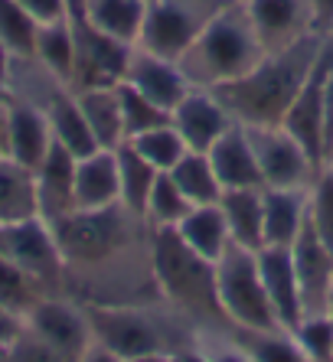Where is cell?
I'll return each instance as SVG.
<instances>
[{"label":"cell","mask_w":333,"mask_h":362,"mask_svg":"<svg viewBox=\"0 0 333 362\" xmlns=\"http://www.w3.org/2000/svg\"><path fill=\"white\" fill-rule=\"evenodd\" d=\"M50 228L66 262V294H72L82 284L92 287L98 274L101 284L95 287L92 300H101V294H108L111 284H128L131 294L141 287L131 278V268H121V264L150 262L147 222L125 209L121 202L108 209H75L52 222Z\"/></svg>","instance_id":"cell-1"},{"label":"cell","mask_w":333,"mask_h":362,"mask_svg":"<svg viewBox=\"0 0 333 362\" xmlns=\"http://www.w3.org/2000/svg\"><path fill=\"white\" fill-rule=\"evenodd\" d=\"M324 40V33H310L294 46L265 52L259 66L249 69L235 82L213 88V95L222 101L229 118L239 121V124H281L294 95L300 92L307 72L314 69Z\"/></svg>","instance_id":"cell-2"},{"label":"cell","mask_w":333,"mask_h":362,"mask_svg":"<svg viewBox=\"0 0 333 362\" xmlns=\"http://www.w3.org/2000/svg\"><path fill=\"white\" fill-rule=\"evenodd\" d=\"M150 274L157 297L193 323L229 327L216 294V264L196 255L174 226H147Z\"/></svg>","instance_id":"cell-3"},{"label":"cell","mask_w":333,"mask_h":362,"mask_svg":"<svg viewBox=\"0 0 333 362\" xmlns=\"http://www.w3.org/2000/svg\"><path fill=\"white\" fill-rule=\"evenodd\" d=\"M261 56H265V46L242 7V0H225L206 20L200 36L193 40V46L180 56L176 66L184 69L193 88L213 92L219 85L235 82L249 69H255Z\"/></svg>","instance_id":"cell-4"},{"label":"cell","mask_w":333,"mask_h":362,"mask_svg":"<svg viewBox=\"0 0 333 362\" xmlns=\"http://www.w3.org/2000/svg\"><path fill=\"white\" fill-rule=\"evenodd\" d=\"M85 323L92 333V343L105 346L118 359H137V356L150 353H180L193 343H180L166 333V320L176 317V310H170V317H160L150 303H82ZM184 317V313H180Z\"/></svg>","instance_id":"cell-5"},{"label":"cell","mask_w":333,"mask_h":362,"mask_svg":"<svg viewBox=\"0 0 333 362\" xmlns=\"http://www.w3.org/2000/svg\"><path fill=\"white\" fill-rule=\"evenodd\" d=\"M216 294L229 327L278 329L275 307L265 294L259 271V255L239 242H229L216 258Z\"/></svg>","instance_id":"cell-6"},{"label":"cell","mask_w":333,"mask_h":362,"mask_svg":"<svg viewBox=\"0 0 333 362\" xmlns=\"http://www.w3.org/2000/svg\"><path fill=\"white\" fill-rule=\"evenodd\" d=\"M66 20L72 26L75 42V69H72V92L98 88V85H118L125 78V66L134 46L108 36L105 30L89 20L82 0H66Z\"/></svg>","instance_id":"cell-7"},{"label":"cell","mask_w":333,"mask_h":362,"mask_svg":"<svg viewBox=\"0 0 333 362\" xmlns=\"http://www.w3.org/2000/svg\"><path fill=\"white\" fill-rule=\"evenodd\" d=\"M222 4L225 0H147L141 36L134 46L180 62V56L190 49L206 20Z\"/></svg>","instance_id":"cell-8"},{"label":"cell","mask_w":333,"mask_h":362,"mask_svg":"<svg viewBox=\"0 0 333 362\" xmlns=\"http://www.w3.org/2000/svg\"><path fill=\"white\" fill-rule=\"evenodd\" d=\"M0 258L23 268L50 294H66V262H62L50 222H43L40 216L13 222V226H0Z\"/></svg>","instance_id":"cell-9"},{"label":"cell","mask_w":333,"mask_h":362,"mask_svg":"<svg viewBox=\"0 0 333 362\" xmlns=\"http://www.w3.org/2000/svg\"><path fill=\"white\" fill-rule=\"evenodd\" d=\"M242 127H245V134L252 141V151H255L265 186L307 189L317 180V173L324 170L281 124H242Z\"/></svg>","instance_id":"cell-10"},{"label":"cell","mask_w":333,"mask_h":362,"mask_svg":"<svg viewBox=\"0 0 333 362\" xmlns=\"http://www.w3.org/2000/svg\"><path fill=\"white\" fill-rule=\"evenodd\" d=\"M333 62V36H327L324 46H320V56H317L314 69L307 72L300 92L294 95L291 108L284 115L281 127L294 141L304 147V151L314 157L320 167L327 163V118H324V82H327V69Z\"/></svg>","instance_id":"cell-11"},{"label":"cell","mask_w":333,"mask_h":362,"mask_svg":"<svg viewBox=\"0 0 333 362\" xmlns=\"http://www.w3.org/2000/svg\"><path fill=\"white\" fill-rule=\"evenodd\" d=\"M26 327L33 329L46 346H52L66 362H79L82 353L89 349V343H92L82 303L66 294L43 297L26 317Z\"/></svg>","instance_id":"cell-12"},{"label":"cell","mask_w":333,"mask_h":362,"mask_svg":"<svg viewBox=\"0 0 333 362\" xmlns=\"http://www.w3.org/2000/svg\"><path fill=\"white\" fill-rule=\"evenodd\" d=\"M265 52L294 46L310 33H320L307 0H242Z\"/></svg>","instance_id":"cell-13"},{"label":"cell","mask_w":333,"mask_h":362,"mask_svg":"<svg viewBox=\"0 0 333 362\" xmlns=\"http://www.w3.org/2000/svg\"><path fill=\"white\" fill-rule=\"evenodd\" d=\"M7 88V85H4ZM52 131L36 101L7 88V157L36 170L46 151L52 147Z\"/></svg>","instance_id":"cell-14"},{"label":"cell","mask_w":333,"mask_h":362,"mask_svg":"<svg viewBox=\"0 0 333 362\" xmlns=\"http://www.w3.org/2000/svg\"><path fill=\"white\" fill-rule=\"evenodd\" d=\"M121 82L134 85L144 98H150L164 111H174L176 105L184 101V95L193 88V85L186 82L184 69L176 66L174 59L154 56V52L141 49V46H134L131 56H128L125 78H121Z\"/></svg>","instance_id":"cell-15"},{"label":"cell","mask_w":333,"mask_h":362,"mask_svg":"<svg viewBox=\"0 0 333 362\" xmlns=\"http://www.w3.org/2000/svg\"><path fill=\"white\" fill-rule=\"evenodd\" d=\"M291 258H294V271H298L304 317L327 313V291H330V281H333V255L327 252L324 242L310 228V219L304 222V228L291 242Z\"/></svg>","instance_id":"cell-16"},{"label":"cell","mask_w":333,"mask_h":362,"mask_svg":"<svg viewBox=\"0 0 333 362\" xmlns=\"http://www.w3.org/2000/svg\"><path fill=\"white\" fill-rule=\"evenodd\" d=\"M170 124L176 127V134L184 137L186 151H203L206 153L219 137L232 127L229 111L222 108V101L206 88H190L184 101L170 111Z\"/></svg>","instance_id":"cell-17"},{"label":"cell","mask_w":333,"mask_h":362,"mask_svg":"<svg viewBox=\"0 0 333 362\" xmlns=\"http://www.w3.org/2000/svg\"><path fill=\"white\" fill-rule=\"evenodd\" d=\"M255 255H259L261 284H265V294L275 307L278 323L284 329H294L304 317V307H300V287L291 258V245H261Z\"/></svg>","instance_id":"cell-18"},{"label":"cell","mask_w":333,"mask_h":362,"mask_svg":"<svg viewBox=\"0 0 333 362\" xmlns=\"http://www.w3.org/2000/svg\"><path fill=\"white\" fill-rule=\"evenodd\" d=\"M75 157L72 151H66L59 141H52V147L46 151V157L40 160L36 173V196H40V219L43 222H59L62 216L75 212Z\"/></svg>","instance_id":"cell-19"},{"label":"cell","mask_w":333,"mask_h":362,"mask_svg":"<svg viewBox=\"0 0 333 362\" xmlns=\"http://www.w3.org/2000/svg\"><path fill=\"white\" fill-rule=\"evenodd\" d=\"M206 157H209V163H213V170H216L222 189H252V186H265L261 183L259 160H255V151H252V141L239 121H232V127L209 147Z\"/></svg>","instance_id":"cell-20"},{"label":"cell","mask_w":333,"mask_h":362,"mask_svg":"<svg viewBox=\"0 0 333 362\" xmlns=\"http://www.w3.org/2000/svg\"><path fill=\"white\" fill-rule=\"evenodd\" d=\"M121 202L118 186V157L115 151L85 153L75 160V209H108Z\"/></svg>","instance_id":"cell-21"},{"label":"cell","mask_w":333,"mask_h":362,"mask_svg":"<svg viewBox=\"0 0 333 362\" xmlns=\"http://www.w3.org/2000/svg\"><path fill=\"white\" fill-rule=\"evenodd\" d=\"M307 189L291 186H261V212H265V245H291L307 222Z\"/></svg>","instance_id":"cell-22"},{"label":"cell","mask_w":333,"mask_h":362,"mask_svg":"<svg viewBox=\"0 0 333 362\" xmlns=\"http://www.w3.org/2000/svg\"><path fill=\"white\" fill-rule=\"evenodd\" d=\"M36 216H40L36 173L7 153H0V226H13Z\"/></svg>","instance_id":"cell-23"},{"label":"cell","mask_w":333,"mask_h":362,"mask_svg":"<svg viewBox=\"0 0 333 362\" xmlns=\"http://www.w3.org/2000/svg\"><path fill=\"white\" fill-rule=\"evenodd\" d=\"M219 209L225 216L232 242L259 252L265 245V212H261V186L252 189H222Z\"/></svg>","instance_id":"cell-24"},{"label":"cell","mask_w":333,"mask_h":362,"mask_svg":"<svg viewBox=\"0 0 333 362\" xmlns=\"http://www.w3.org/2000/svg\"><path fill=\"white\" fill-rule=\"evenodd\" d=\"M79 108L85 115V124L92 131L95 144L105 151H115L128 141L125 137V121H121V105H118L115 85H98V88H82L75 92Z\"/></svg>","instance_id":"cell-25"},{"label":"cell","mask_w":333,"mask_h":362,"mask_svg":"<svg viewBox=\"0 0 333 362\" xmlns=\"http://www.w3.org/2000/svg\"><path fill=\"white\" fill-rule=\"evenodd\" d=\"M176 232L190 245L196 255H203L206 262L216 264V258L225 252V245L232 242L229 235V226H225V216L219 209V202H206V206H193L184 219L176 222Z\"/></svg>","instance_id":"cell-26"},{"label":"cell","mask_w":333,"mask_h":362,"mask_svg":"<svg viewBox=\"0 0 333 362\" xmlns=\"http://www.w3.org/2000/svg\"><path fill=\"white\" fill-rule=\"evenodd\" d=\"M225 337L239 346L252 362H310L300 349L291 329H249V327H225Z\"/></svg>","instance_id":"cell-27"},{"label":"cell","mask_w":333,"mask_h":362,"mask_svg":"<svg viewBox=\"0 0 333 362\" xmlns=\"http://www.w3.org/2000/svg\"><path fill=\"white\" fill-rule=\"evenodd\" d=\"M33 59L40 62L50 76H56L59 82H66L72 88V69H75V42H72V26L66 17L46 20L40 23L36 33V52Z\"/></svg>","instance_id":"cell-28"},{"label":"cell","mask_w":333,"mask_h":362,"mask_svg":"<svg viewBox=\"0 0 333 362\" xmlns=\"http://www.w3.org/2000/svg\"><path fill=\"white\" fill-rule=\"evenodd\" d=\"M82 7L89 13V20L108 36L128 42V46L137 42L147 0H82Z\"/></svg>","instance_id":"cell-29"},{"label":"cell","mask_w":333,"mask_h":362,"mask_svg":"<svg viewBox=\"0 0 333 362\" xmlns=\"http://www.w3.org/2000/svg\"><path fill=\"white\" fill-rule=\"evenodd\" d=\"M40 20L20 0H0V56L4 59H33Z\"/></svg>","instance_id":"cell-30"},{"label":"cell","mask_w":333,"mask_h":362,"mask_svg":"<svg viewBox=\"0 0 333 362\" xmlns=\"http://www.w3.org/2000/svg\"><path fill=\"white\" fill-rule=\"evenodd\" d=\"M115 157H118V186H121V206L144 219L147 196H150V186H154V180H157V170L150 167V163L144 160L141 153L134 151L128 141L121 144V147H115Z\"/></svg>","instance_id":"cell-31"},{"label":"cell","mask_w":333,"mask_h":362,"mask_svg":"<svg viewBox=\"0 0 333 362\" xmlns=\"http://www.w3.org/2000/svg\"><path fill=\"white\" fill-rule=\"evenodd\" d=\"M174 183L180 186V193L193 202V206H206V202H219L222 196V186H219V177L209 157L203 151H186L180 157L174 170H170Z\"/></svg>","instance_id":"cell-32"},{"label":"cell","mask_w":333,"mask_h":362,"mask_svg":"<svg viewBox=\"0 0 333 362\" xmlns=\"http://www.w3.org/2000/svg\"><path fill=\"white\" fill-rule=\"evenodd\" d=\"M43 297H52V294L36 278H30L23 268H17L7 258H0V307L4 310L17 313V317L26 320L30 310H33Z\"/></svg>","instance_id":"cell-33"},{"label":"cell","mask_w":333,"mask_h":362,"mask_svg":"<svg viewBox=\"0 0 333 362\" xmlns=\"http://www.w3.org/2000/svg\"><path fill=\"white\" fill-rule=\"evenodd\" d=\"M128 144H131L134 151L141 153L144 160L157 170V173H170V170L180 163V157L186 153V144H184V137L176 134L174 124L150 127V131H144V134L131 137Z\"/></svg>","instance_id":"cell-34"},{"label":"cell","mask_w":333,"mask_h":362,"mask_svg":"<svg viewBox=\"0 0 333 362\" xmlns=\"http://www.w3.org/2000/svg\"><path fill=\"white\" fill-rule=\"evenodd\" d=\"M118 92V105H121V121H125V137L144 134L150 127H160V124H170V111H164L160 105H154L150 98H144L134 85L128 82H118L115 85Z\"/></svg>","instance_id":"cell-35"},{"label":"cell","mask_w":333,"mask_h":362,"mask_svg":"<svg viewBox=\"0 0 333 362\" xmlns=\"http://www.w3.org/2000/svg\"><path fill=\"white\" fill-rule=\"evenodd\" d=\"M190 209H193V202L180 193V186L174 183V177L170 173H157V180L150 186V196H147L144 222L147 226H176Z\"/></svg>","instance_id":"cell-36"},{"label":"cell","mask_w":333,"mask_h":362,"mask_svg":"<svg viewBox=\"0 0 333 362\" xmlns=\"http://www.w3.org/2000/svg\"><path fill=\"white\" fill-rule=\"evenodd\" d=\"M307 219L317 238L324 242V248L333 255V177L327 170L317 173L310 183V199H307Z\"/></svg>","instance_id":"cell-37"},{"label":"cell","mask_w":333,"mask_h":362,"mask_svg":"<svg viewBox=\"0 0 333 362\" xmlns=\"http://www.w3.org/2000/svg\"><path fill=\"white\" fill-rule=\"evenodd\" d=\"M291 333L300 343V349L310 356V362H333V317L330 313L300 317V323Z\"/></svg>","instance_id":"cell-38"},{"label":"cell","mask_w":333,"mask_h":362,"mask_svg":"<svg viewBox=\"0 0 333 362\" xmlns=\"http://www.w3.org/2000/svg\"><path fill=\"white\" fill-rule=\"evenodd\" d=\"M23 327H26L23 317H17V313H10L0 307V359H7V353L13 349L20 333H23Z\"/></svg>","instance_id":"cell-39"},{"label":"cell","mask_w":333,"mask_h":362,"mask_svg":"<svg viewBox=\"0 0 333 362\" xmlns=\"http://www.w3.org/2000/svg\"><path fill=\"white\" fill-rule=\"evenodd\" d=\"M20 4H23V7L40 20V23L66 17V0H20Z\"/></svg>","instance_id":"cell-40"},{"label":"cell","mask_w":333,"mask_h":362,"mask_svg":"<svg viewBox=\"0 0 333 362\" xmlns=\"http://www.w3.org/2000/svg\"><path fill=\"white\" fill-rule=\"evenodd\" d=\"M196 346H200L203 353L209 356V362H252L249 356L242 353V349H239V346H235L229 337H225V343H219V349H209L203 339H196Z\"/></svg>","instance_id":"cell-41"},{"label":"cell","mask_w":333,"mask_h":362,"mask_svg":"<svg viewBox=\"0 0 333 362\" xmlns=\"http://www.w3.org/2000/svg\"><path fill=\"white\" fill-rule=\"evenodd\" d=\"M310 10H314L317 30L324 36H333V0H307Z\"/></svg>","instance_id":"cell-42"},{"label":"cell","mask_w":333,"mask_h":362,"mask_svg":"<svg viewBox=\"0 0 333 362\" xmlns=\"http://www.w3.org/2000/svg\"><path fill=\"white\" fill-rule=\"evenodd\" d=\"M79 362H125V359H118L111 349H105V346L89 343V349L82 353V359H79Z\"/></svg>","instance_id":"cell-43"},{"label":"cell","mask_w":333,"mask_h":362,"mask_svg":"<svg viewBox=\"0 0 333 362\" xmlns=\"http://www.w3.org/2000/svg\"><path fill=\"white\" fill-rule=\"evenodd\" d=\"M0 153H7V88L0 82Z\"/></svg>","instance_id":"cell-44"},{"label":"cell","mask_w":333,"mask_h":362,"mask_svg":"<svg viewBox=\"0 0 333 362\" xmlns=\"http://www.w3.org/2000/svg\"><path fill=\"white\" fill-rule=\"evenodd\" d=\"M180 359H184V362H209V356L203 353L196 343H193V346H186V349H180Z\"/></svg>","instance_id":"cell-45"},{"label":"cell","mask_w":333,"mask_h":362,"mask_svg":"<svg viewBox=\"0 0 333 362\" xmlns=\"http://www.w3.org/2000/svg\"><path fill=\"white\" fill-rule=\"evenodd\" d=\"M170 356H174V353H170ZM170 356H166V353H150V356H137V359H128V362H166Z\"/></svg>","instance_id":"cell-46"},{"label":"cell","mask_w":333,"mask_h":362,"mask_svg":"<svg viewBox=\"0 0 333 362\" xmlns=\"http://www.w3.org/2000/svg\"><path fill=\"white\" fill-rule=\"evenodd\" d=\"M327 313L333 317V281H330V291H327Z\"/></svg>","instance_id":"cell-47"},{"label":"cell","mask_w":333,"mask_h":362,"mask_svg":"<svg viewBox=\"0 0 333 362\" xmlns=\"http://www.w3.org/2000/svg\"><path fill=\"white\" fill-rule=\"evenodd\" d=\"M324 170H327V173H330V177H333V153H330V157H327V163H324Z\"/></svg>","instance_id":"cell-48"},{"label":"cell","mask_w":333,"mask_h":362,"mask_svg":"<svg viewBox=\"0 0 333 362\" xmlns=\"http://www.w3.org/2000/svg\"><path fill=\"white\" fill-rule=\"evenodd\" d=\"M4 69H7V59L0 56V82H4Z\"/></svg>","instance_id":"cell-49"},{"label":"cell","mask_w":333,"mask_h":362,"mask_svg":"<svg viewBox=\"0 0 333 362\" xmlns=\"http://www.w3.org/2000/svg\"><path fill=\"white\" fill-rule=\"evenodd\" d=\"M166 362H184V359H180V353H174V356H170V359H166Z\"/></svg>","instance_id":"cell-50"},{"label":"cell","mask_w":333,"mask_h":362,"mask_svg":"<svg viewBox=\"0 0 333 362\" xmlns=\"http://www.w3.org/2000/svg\"><path fill=\"white\" fill-rule=\"evenodd\" d=\"M330 153H333V151H330Z\"/></svg>","instance_id":"cell-51"}]
</instances>
